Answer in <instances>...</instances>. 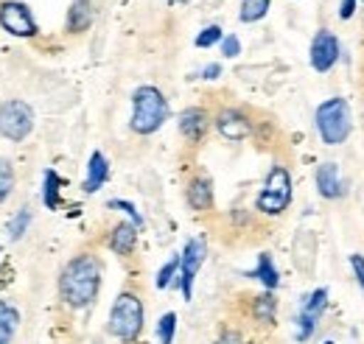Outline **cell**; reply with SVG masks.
I'll return each instance as SVG.
<instances>
[{
  "instance_id": "cell-9",
  "label": "cell",
  "mask_w": 364,
  "mask_h": 344,
  "mask_svg": "<svg viewBox=\"0 0 364 344\" xmlns=\"http://www.w3.org/2000/svg\"><path fill=\"white\" fill-rule=\"evenodd\" d=\"M339 53H342V48H339L336 34L328 31V28H319L317 34H314V40H311V48H309V62H311V68H314L317 73L333 70L336 62H339Z\"/></svg>"
},
{
  "instance_id": "cell-19",
  "label": "cell",
  "mask_w": 364,
  "mask_h": 344,
  "mask_svg": "<svg viewBox=\"0 0 364 344\" xmlns=\"http://www.w3.org/2000/svg\"><path fill=\"white\" fill-rule=\"evenodd\" d=\"M252 316H255V322H261V325H274L277 300H274L272 291H264V294L252 297Z\"/></svg>"
},
{
  "instance_id": "cell-16",
  "label": "cell",
  "mask_w": 364,
  "mask_h": 344,
  "mask_svg": "<svg viewBox=\"0 0 364 344\" xmlns=\"http://www.w3.org/2000/svg\"><path fill=\"white\" fill-rule=\"evenodd\" d=\"M92 0H70L68 17H65V31L68 34H85L92 26Z\"/></svg>"
},
{
  "instance_id": "cell-20",
  "label": "cell",
  "mask_w": 364,
  "mask_h": 344,
  "mask_svg": "<svg viewBox=\"0 0 364 344\" xmlns=\"http://www.w3.org/2000/svg\"><path fill=\"white\" fill-rule=\"evenodd\" d=\"M20 325V311L9 302H0V344H11Z\"/></svg>"
},
{
  "instance_id": "cell-12",
  "label": "cell",
  "mask_w": 364,
  "mask_h": 344,
  "mask_svg": "<svg viewBox=\"0 0 364 344\" xmlns=\"http://www.w3.org/2000/svg\"><path fill=\"white\" fill-rule=\"evenodd\" d=\"M177 124H180V134L188 143H202L208 129H210V124H213V118H210V112L205 107H188V109L180 112Z\"/></svg>"
},
{
  "instance_id": "cell-24",
  "label": "cell",
  "mask_w": 364,
  "mask_h": 344,
  "mask_svg": "<svg viewBox=\"0 0 364 344\" xmlns=\"http://www.w3.org/2000/svg\"><path fill=\"white\" fill-rule=\"evenodd\" d=\"M177 277H180V255H174V258L168 260V263H163V269L157 272V280H154V286H157L160 291H166V289L177 286Z\"/></svg>"
},
{
  "instance_id": "cell-7",
  "label": "cell",
  "mask_w": 364,
  "mask_h": 344,
  "mask_svg": "<svg viewBox=\"0 0 364 344\" xmlns=\"http://www.w3.org/2000/svg\"><path fill=\"white\" fill-rule=\"evenodd\" d=\"M205 260H208V241H205V235L188 238V244L182 247L180 277H177V286L182 289V297L188 302L193 297V283H196V274L205 266Z\"/></svg>"
},
{
  "instance_id": "cell-34",
  "label": "cell",
  "mask_w": 364,
  "mask_h": 344,
  "mask_svg": "<svg viewBox=\"0 0 364 344\" xmlns=\"http://www.w3.org/2000/svg\"><path fill=\"white\" fill-rule=\"evenodd\" d=\"M166 3H168V6H188L191 0H166Z\"/></svg>"
},
{
  "instance_id": "cell-13",
  "label": "cell",
  "mask_w": 364,
  "mask_h": 344,
  "mask_svg": "<svg viewBox=\"0 0 364 344\" xmlns=\"http://www.w3.org/2000/svg\"><path fill=\"white\" fill-rule=\"evenodd\" d=\"M185 202H188L191 210H196V213H208V210H213L216 196H213V182H210V176H205V173L191 176L188 188H185Z\"/></svg>"
},
{
  "instance_id": "cell-11",
  "label": "cell",
  "mask_w": 364,
  "mask_h": 344,
  "mask_svg": "<svg viewBox=\"0 0 364 344\" xmlns=\"http://www.w3.org/2000/svg\"><path fill=\"white\" fill-rule=\"evenodd\" d=\"M213 124H216V131H219L228 143H241V140H247V137L252 134V121H250V115H247L244 109H235V107L222 109V112L213 118Z\"/></svg>"
},
{
  "instance_id": "cell-1",
  "label": "cell",
  "mask_w": 364,
  "mask_h": 344,
  "mask_svg": "<svg viewBox=\"0 0 364 344\" xmlns=\"http://www.w3.org/2000/svg\"><path fill=\"white\" fill-rule=\"evenodd\" d=\"M101 277H104L101 258L92 252H79L59 272V297L68 308L85 311L98 300Z\"/></svg>"
},
{
  "instance_id": "cell-25",
  "label": "cell",
  "mask_w": 364,
  "mask_h": 344,
  "mask_svg": "<svg viewBox=\"0 0 364 344\" xmlns=\"http://www.w3.org/2000/svg\"><path fill=\"white\" fill-rule=\"evenodd\" d=\"M14 185H17L14 166H11L9 160H0V205L14 193Z\"/></svg>"
},
{
  "instance_id": "cell-3",
  "label": "cell",
  "mask_w": 364,
  "mask_h": 344,
  "mask_svg": "<svg viewBox=\"0 0 364 344\" xmlns=\"http://www.w3.org/2000/svg\"><path fill=\"white\" fill-rule=\"evenodd\" d=\"M143 300L137 297L135 291H121L118 300L112 302L109 308V319H107V330L109 336H115L118 342L135 344L143 333Z\"/></svg>"
},
{
  "instance_id": "cell-21",
  "label": "cell",
  "mask_w": 364,
  "mask_h": 344,
  "mask_svg": "<svg viewBox=\"0 0 364 344\" xmlns=\"http://www.w3.org/2000/svg\"><path fill=\"white\" fill-rule=\"evenodd\" d=\"M43 205L48 210H56L62 205V176L56 171H46L43 176Z\"/></svg>"
},
{
  "instance_id": "cell-15",
  "label": "cell",
  "mask_w": 364,
  "mask_h": 344,
  "mask_svg": "<svg viewBox=\"0 0 364 344\" xmlns=\"http://www.w3.org/2000/svg\"><path fill=\"white\" fill-rule=\"evenodd\" d=\"M107 247H109L115 255L129 258L137 247V227L132 221H118V224L109 230V235H107Z\"/></svg>"
},
{
  "instance_id": "cell-22",
  "label": "cell",
  "mask_w": 364,
  "mask_h": 344,
  "mask_svg": "<svg viewBox=\"0 0 364 344\" xmlns=\"http://www.w3.org/2000/svg\"><path fill=\"white\" fill-rule=\"evenodd\" d=\"M269 6L272 0H241L238 6V20L241 23H258L269 14Z\"/></svg>"
},
{
  "instance_id": "cell-32",
  "label": "cell",
  "mask_w": 364,
  "mask_h": 344,
  "mask_svg": "<svg viewBox=\"0 0 364 344\" xmlns=\"http://www.w3.org/2000/svg\"><path fill=\"white\" fill-rule=\"evenodd\" d=\"M222 76V65L219 62H213V65H208L205 70H202V79H208V82H216Z\"/></svg>"
},
{
  "instance_id": "cell-27",
  "label": "cell",
  "mask_w": 364,
  "mask_h": 344,
  "mask_svg": "<svg viewBox=\"0 0 364 344\" xmlns=\"http://www.w3.org/2000/svg\"><path fill=\"white\" fill-rule=\"evenodd\" d=\"M222 40H225L222 26H208V28H202V31L196 34L193 45H196V48H213V45H219Z\"/></svg>"
},
{
  "instance_id": "cell-8",
  "label": "cell",
  "mask_w": 364,
  "mask_h": 344,
  "mask_svg": "<svg viewBox=\"0 0 364 344\" xmlns=\"http://www.w3.org/2000/svg\"><path fill=\"white\" fill-rule=\"evenodd\" d=\"M0 28L11 37H20V40H31L40 34V26H37L31 9L20 0H3L0 3Z\"/></svg>"
},
{
  "instance_id": "cell-33",
  "label": "cell",
  "mask_w": 364,
  "mask_h": 344,
  "mask_svg": "<svg viewBox=\"0 0 364 344\" xmlns=\"http://www.w3.org/2000/svg\"><path fill=\"white\" fill-rule=\"evenodd\" d=\"M216 344H241V333H235V330H225V333L216 339Z\"/></svg>"
},
{
  "instance_id": "cell-35",
  "label": "cell",
  "mask_w": 364,
  "mask_h": 344,
  "mask_svg": "<svg viewBox=\"0 0 364 344\" xmlns=\"http://www.w3.org/2000/svg\"><path fill=\"white\" fill-rule=\"evenodd\" d=\"M322 344H336V342H322Z\"/></svg>"
},
{
  "instance_id": "cell-5",
  "label": "cell",
  "mask_w": 364,
  "mask_h": 344,
  "mask_svg": "<svg viewBox=\"0 0 364 344\" xmlns=\"http://www.w3.org/2000/svg\"><path fill=\"white\" fill-rule=\"evenodd\" d=\"M289 205H291V173L286 166H272L255 199V210L261 215H283Z\"/></svg>"
},
{
  "instance_id": "cell-6",
  "label": "cell",
  "mask_w": 364,
  "mask_h": 344,
  "mask_svg": "<svg viewBox=\"0 0 364 344\" xmlns=\"http://www.w3.org/2000/svg\"><path fill=\"white\" fill-rule=\"evenodd\" d=\"M34 131V107L20 98H9L0 104V134L11 143L28 140Z\"/></svg>"
},
{
  "instance_id": "cell-26",
  "label": "cell",
  "mask_w": 364,
  "mask_h": 344,
  "mask_svg": "<svg viewBox=\"0 0 364 344\" xmlns=\"http://www.w3.org/2000/svg\"><path fill=\"white\" fill-rule=\"evenodd\" d=\"M174 336H177V313L168 311L157 322V339H160V344H174Z\"/></svg>"
},
{
  "instance_id": "cell-17",
  "label": "cell",
  "mask_w": 364,
  "mask_h": 344,
  "mask_svg": "<svg viewBox=\"0 0 364 344\" xmlns=\"http://www.w3.org/2000/svg\"><path fill=\"white\" fill-rule=\"evenodd\" d=\"M109 179V160L101 151H92L90 163H87V179H85V193H98L104 188V182Z\"/></svg>"
},
{
  "instance_id": "cell-2",
  "label": "cell",
  "mask_w": 364,
  "mask_h": 344,
  "mask_svg": "<svg viewBox=\"0 0 364 344\" xmlns=\"http://www.w3.org/2000/svg\"><path fill=\"white\" fill-rule=\"evenodd\" d=\"M166 121H168V98L163 95V90L154 85L137 87L132 92V121H129L132 131L140 137H149L163 129Z\"/></svg>"
},
{
  "instance_id": "cell-10",
  "label": "cell",
  "mask_w": 364,
  "mask_h": 344,
  "mask_svg": "<svg viewBox=\"0 0 364 344\" xmlns=\"http://www.w3.org/2000/svg\"><path fill=\"white\" fill-rule=\"evenodd\" d=\"M325 308H328V289H317L303 300V308L297 313V342H309L314 336Z\"/></svg>"
},
{
  "instance_id": "cell-23",
  "label": "cell",
  "mask_w": 364,
  "mask_h": 344,
  "mask_svg": "<svg viewBox=\"0 0 364 344\" xmlns=\"http://www.w3.org/2000/svg\"><path fill=\"white\" fill-rule=\"evenodd\" d=\"M31 208H20L17 213L11 215V221H9V238L11 241H23V235L28 232V227H31Z\"/></svg>"
},
{
  "instance_id": "cell-4",
  "label": "cell",
  "mask_w": 364,
  "mask_h": 344,
  "mask_svg": "<svg viewBox=\"0 0 364 344\" xmlns=\"http://www.w3.org/2000/svg\"><path fill=\"white\" fill-rule=\"evenodd\" d=\"M314 124L325 146H342L350 131H353V115H350V104L345 98H328L322 101L314 112Z\"/></svg>"
},
{
  "instance_id": "cell-28",
  "label": "cell",
  "mask_w": 364,
  "mask_h": 344,
  "mask_svg": "<svg viewBox=\"0 0 364 344\" xmlns=\"http://www.w3.org/2000/svg\"><path fill=\"white\" fill-rule=\"evenodd\" d=\"M107 208H109V210H121V213H127L129 215V221L135 224L137 230L143 227V215L137 213V208L132 205V202H127V199H112V202H107Z\"/></svg>"
},
{
  "instance_id": "cell-29",
  "label": "cell",
  "mask_w": 364,
  "mask_h": 344,
  "mask_svg": "<svg viewBox=\"0 0 364 344\" xmlns=\"http://www.w3.org/2000/svg\"><path fill=\"white\" fill-rule=\"evenodd\" d=\"M222 56L225 59H235L238 53H241V40L235 37V34H225V40H222Z\"/></svg>"
},
{
  "instance_id": "cell-14",
  "label": "cell",
  "mask_w": 364,
  "mask_h": 344,
  "mask_svg": "<svg viewBox=\"0 0 364 344\" xmlns=\"http://www.w3.org/2000/svg\"><path fill=\"white\" fill-rule=\"evenodd\" d=\"M314 179H317L319 196L328 199V202H336V199H342V196L348 193V188H345V182H342V173H339V166H336V163H319Z\"/></svg>"
},
{
  "instance_id": "cell-30",
  "label": "cell",
  "mask_w": 364,
  "mask_h": 344,
  "mask_svg": "<svg viewBox=\"0 0 364 344\" xmlns=\"http://www.w3.org/2000/svg\"><path fill=\"white\" fill-rule=\"evenodd\" d=\"M350 269H353V274H356V280H359V286H362L364 291V255H350Z\"/></svg>"
},
{
  "instance_id": "cell-18",
  "label": "cell",
  "mask_w": 364,
  "mask_h": 344,
  "mask_svg": "<svg viewBox=\"0 0 364 344\" xmlns=\"http://www.w3.org/2000/svg\"><path fill=\"white\" fill-rule=\"evenodd\" d=\"M247 277L258 280L267 291H274V289L280 286V272H277V266H274V260H272L269 252H261V255H258V266H255Z\"/></svg>"
},
{
  "instance_id": "cell-31",
  "label": "cell",
  "mask_w": 364,
  "mask_h": 344,
  "mask_svg": "<svg viewBox=\"0 0 364 344\" xmlns=\"http://www.w3.org/2000/svg\"><path fill=\"white\" fill-rule=\"evenodd\" d=\"M356 6H359V0H342V6H339V17H342V20H350L353 11H356Z\"/></svg>"
}]
</instances>
